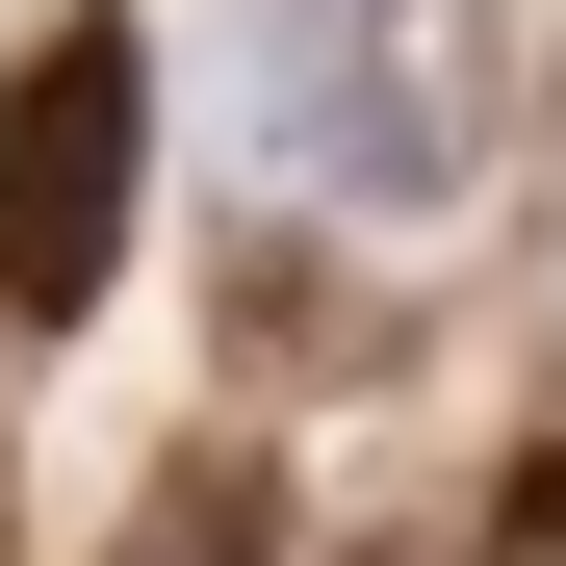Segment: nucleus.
Instances as JSON below:
<instances>
[{
  "mask_svg": "<svg viewBox=\"0 0 566 566\" xmlns=\"http://www.w3.org/2000/svg\"><path fill=\"white\" fill-rule=\"evenodd\" d=\"M310 566H335V541H310Z\"/></svg>",
  "mask_w": 566,
  "mask_h": 566,
  "instance_id": "obj_5",
  "label": "nucleus"
},
{
  "mask_svg": "<svg viewBox=\"0 0 566 566\" xmlns=\"http://www.w3.org/2000/svg\"><path fill=\"white\" fill-rule=\"evenodd\" d=\"M129 566H310V490H283L258 438H207V463H155V515H129Z\"/></svg>",
  "mask_w": 566,
  "mask_h": 566,
  "instance_id": "obj_3",
  "label": "nucleus"
},
{
  "mask_svg": "<svg viewBox=\"0 0 566 566\" xmlns=\"http://www.w3.org/2000/svg\"><path fill=\"white\" fill-rule=\"evenodd\" d=\"M129 258V27H52L0 77V335H77Z\"/></svg>",
  "mask_w": 566,
  "mask_h": 566,
  "instance_id": "obj_2",
  "label": "nucleus"
},
{
  "mask_svg": "<svg viewBox=\"0 0 566 566\" xmlns=\"http://www.w3.org/2000/svg\"><path fill=\"white\" fill-rule=\"evenodd\" d=\"M258 155L335 232H463L515 155V27L490 0H258Z\"/></svg>",
  "mask_w": 566,
  "mask_h": 566,
  "instance_id": "obj_1",
  "label": "nucleus"
},
{
  "mask_svg": "<svg viewBox=\"0 0 566 566\" xmlns=\"http://www.w3.org/2000/svg\"><path fill=\"white\" fill-rule=\"evenodd\" d=\"M515 566H566V463H541V490H515Z\"/></svg>",
  "mask_w": 566,
  "mask_h": 566,
  "instance_id": "obj_4",
  "label": "nucleus"
}]
</instances>
